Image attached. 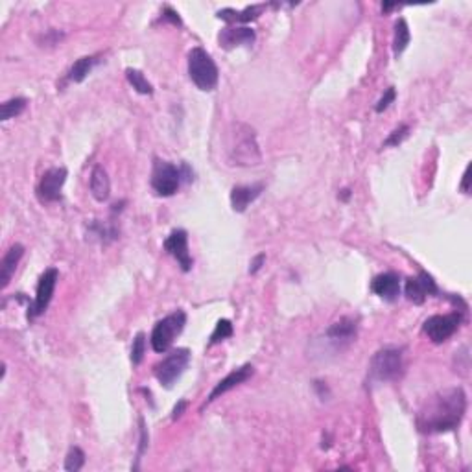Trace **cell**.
<instances>
[{
	"instance_id": "cell-1",
	"label": "cell",
	"mask_w": 472,
	"mask_h": 472,
	"mask_svg": "<svg viewBox=\"0 0 472 472\" xmlns=\"http://www.w3.org/2000/svg\"><path fill=\"white\" fill-rule=\"evenodd\" d=\"M467 411V397L462 388L439 391L425 402L417 413V426L422 434H443L456 430Z\"/></svg>"
},
{
	"instance_id": "cell-2",
	"label": "cell",
	"mask_w": 472,
	"mask_h": 472,
	"mask_svg": "<svg viewBox=\"0 0 472 472\" xmlns=\"http://www.w3.org/2000/svg\"><path fill=\"white\" fill-rule=\"evenodd\" d=\"M227 157L231 161V165L236 166L260 165V146L257 142V133L249 124H233L229 140H227Z\"/></svg>"
},
{
	"instance_id": "cell-3",
	"label": "cell",
	"mask_w": 472,
	"mask_h": 472,
	"mask_svg": "<svg viewBox=\"0 0 472 472\" xmlns=\"http://www.w3.org/2000/svg\"><path fill=\"white\" fill-rule=\"evenodd\" d=\"M189 76L200 91L209 93V91H214L218 85L220 71L209 52L196 47L189 52Z\"/></svg>"
},
{
	"instance_id": "cell-4",
	"label": "cell",
	"mask_w": 472,
	"mask_h": 472,
	"mask_svg": "<svg viewBox=\"0 0 472 472\" xmlns=\"http://www.w3.org/2000/svg\"><path fill=\"white\" fill-rule=\"evenodd\" d=\"M186 325V314L183 310H175V312L168 314L166 318H163L161 321H157L152 330V336H149V344H152V349L155 353H166L170 351V347L174 345L175 338L183 332Z\"/></svg>"
},
{
	"instance_id": "cell-5",
	"label": "cell",
	"mask_w": 472,
	"mask_h": 472,
	"mask_svg": "<svg viewBox=\"0 0 472 472\" xmlns=\"http://www.w3.org/2000/svg\"><path fill=\"white\" fill-rule=\"evenodd\" d=\"M404 371V360H402V349L397 347H384L376 351L371 358L369 375L376 382H391L401 378Z\"/></svg>"
},
{
	"instance_id": "cell-6",
	"label": "cell",
	"mask_w": 472,
	"mask_h": 472,
	"mask_svg": "<svg viewBox=\"0 0 472 472\" xmlns=\"http://www.w3.org/2000/svg\"><path fill=\"white\" fill-rule=\"evenodd\" d=\"M190 364L189 349H175L161 360L159 364L154 365V375L159 380L161 385L172 388L174 382L185 373L186 365Z\"/></svg>"
},
{
	"instance_id": "cell-7",
	"label": "cell",
	"mask_w": 472,
	"mask_h": 472,
	"mask_svg": "<svg viewBox=\"0 0 472 472\" xmlns=\"http://www.w3.org/2000/svg\"><path fill=\"white\" fill-rule=\"evenodd\" d=\"M181 170L172 163L166 161H155L154 172H152V186H154L155 194L163 196V198H170L177 192L181 185Z\"/></svg>"
},
{
	"instance_id": "cell-8",
	"label": "cell",
	"mask_w": 472,
	"mask_h": 472,
	"mask_svg": "<svg viewBox=\"0 0 472 472\" xmlns=\"http://www.w3.org/2000/svg\"><path fill=\"white\" fill-rule=\"evenodd\" d=\"M462 312L445 314V316H432L425 321V332L426 336L434 341V344H443L448 338L454 336L459 325H462Z\"/></svg>"
},
{
	"instance_id": "cell-9",
	"label": "cell",
	"mask_w": 472,
	"mask_h": 472,
	"mask_svg": "<svg viewBox=\"0 0 472 472\" xmlns=\"http://www.w3.org/2000/svg\"><path fill=\"white\" fill-rule=\"evenodd\" d=\"M57 279H59V272L56 267H48L47 272L43 273L39 283H37L36 299H34V303H31L30 310H28V319H34L47 312L52 295H54V290H56Z\"/></svg>"
},
{
	"instance_id": "cell-10",
	"label": "cell",
	"mask_w": 472,
	"mask_h": 472,
	"mask_svg": "<svg viewBox=\"0 0 472 472\" xmlns=\"http://www.w3.org/2000/svg\"><path fill=\"white\" fill-rule=\"evenodd\" d=\"M67 181V168H50L45 172L37 185V198L43 203H54L61 200V189Z\"/></svg>"
},
{
	"instance_id": "cell-11",
	"label": "cell",
	"mask_w": 472,
	"mask_h": 472,
	"mask_svg": "<svg viewBox=\"0 0 472 472\" xmlns=\"http://www.w3.org/2000/svg\"><path fill=\"white\" fill-rule=\"evenodd\" d=\"M165 249L168 255L177 260V264L181 266L183 272H190L192 270V257H190L189 251V235H186L185 229H174L170 233L168 238L165 240Z\"/></svg>"
},
{
	"instance_id": "cell-12",
	"label": "cell",
	"mask_w": 472,
	"mask_h": 472,
	"mask_svg": "<svg viewBox=\"0 0 472 472\" xmlns=\"http://www.w3.org/2000/svg\"><path fill=\"white\" fill-rule=\"evenodd\" d=\"M404 293H406V297L410 299L411 303L422 304L426 301V297L436 295L437 284H436V281L432 279V275H428L426 272H421L417 277H411L406 281Z\"/></svg>"
},
{
	"instance_id": "cell-13",
	"label": "cell",
	"mask_w": 472,
	"mask_h": 472,
	"mask_svg": "<svg viewBox=\"0 0 472 472\" xmlns=\"http://www.w3.org/2000/svg\"><path fill=\"white\" fill-rule=\"evenodd\" d=\"M371 290L373 293H376L380 299H384V301H397L399 295H401V279L399 275L393 272H385L376 275L373 281H371Z\"/></svg>"
},
{
	"instance_id": "cell-14",
	"label": "cell",
	"mask_w": 472,
	"mask_h": 472,
	"mask_svg": "<svg viewBox=\"0 0 472 472\" xmlns=\"http://www.w3.org/2000/svg\"><path fill=\"white\" fill-rule=\"evenodd\" d=\"M257 36H255V31L251 28H247V26H227L226 30L220 31V36H218V41L223 48L227 50H231L235 47H251L253 43H255Z\"/></svg>"
},
{
	"instance_id": "cell-15",
	"label": "cell",
	"mask_w": 472,
	"mask_h": 472,
	"mask_svg": "<svg viewBox=\"0 0 472 472\" xmlns=\"http://www.w3.org/2000/svg\"><path fill=\"white\" fill-rule=\"evenodd\" d=\"M253 373H255V371H253V365H249V364L242 365V367L235 369V371H233V373H229V375H227L226 378L220 380V382L216 384V388L211 391V395H209V401H207V402L216 401L218 397L223 395V393H227V391H231L233 388H236V385L244 384L246 380L251 378Z\"/></svg>"
},
{
	"instance_id": "cell-16",
	"label": "cell",
	"mask_w": 472,
	"mask_h": 472,
	"mask_svg": "<svg viewBox=\"0 0 472 472\" xmlns=\"http://www.w3.org/2000/svg\"><path fill=\"white\" fill-rule=\"evenodd\" d=\"M22 255H24V246H21V244H13V246L6 251L4 257H2V262H0V288H2V290L10 284L11 277H13V273H15Z\"/></svg>"
},
{
	"instance_id": "cell-17",
	"label": "cell",
	"mask_w": 472,
	"mask_h": 472,
	"mask_svg": "<svg viewBox=\"0 0 472 472\" xmlns=\"http://www.w3.org/2000/svg\"><path fill=\"white\" fill-rule=\"evenodd\" d=\"M262 190H264V185H240L235 186L231 190V205L233 211L236 212H244L247 207L251 205L253 201L257 200L258 196L262 194Z\"/></svg>"
},
{
	"instance_id": "cell-18",
	"label": "cell",
	"mask_w": 472,
	"mask_h": 472,
	"mask_svg": "<svg viewBox=\"0 0 472 472\" xmlns=\"http://www.w3.org/2000/svg\"><path fill=\"white\" fill-rule=\"evenodd\" d=\"M264 10V6H247L246 10L236 11L231 10V8H226V10L218 11V19L221 21L229 22L231 26H238V24H247V22L255 21L258 19Z\"/></svg>"
},
{
	"instance_id": "cell-19",
	"label": "cell",
	"mask_w": 472,
	"mask_h": 472,
	"mask_svg": "<svg viewBox=\"0 0 472 472\" xmlns=\"http://www.w3.org/2000/svg\"><path fill=\"white\" fill-rule=\"evenodd\" d=\"M91 194L96 201L103 203V201L109 200V194H111V181H109V175L105 172V168L100 165H96L91 172Z\"/></svg>"
},
{
	"instance_id": "cell-20",
	"label": "cell",
	"mask_w": 472,
	"mask_h": 472,
	"mask_svg": "<svg viewBox=\"0 0 472 472\" xmlns=\"http://www.w3.org/2000/svg\"><path fill=\"white\" fill-rule=\"evenodd\" d=\"M356 321L351 318H344L336 321L334 325H330L329 330H327V336H329L332 341H349L356 336Z\"/></svg>"
},
{
	"instance_id": "cell-21",
	"label": "cell",
	"mask_w": 472,
	"mask_h": 472,
	"mask_svg": "<svg viewBox=\"0 0 472 472\" xmlns=\"http://www.w3.org/2000/svg\"><path fill=\"white\" fill-rule=\"evenodd\" d=\"M94 63H96V57L94 56H85L80 57L74 65L68 71V82L72 83H82L85 78L89 76V72L93 71Z\"/></svg>"
},
{
	"instance_id": "cell-22",
	"label": "cell",
	"mask_w": 472,
	"mask_h": 472,
	"mask_svg": "<svg viewBox=\"0 0 472 472\" xmlns=\"http://www.w3.org/2000/svg\"><path fill=\"white\" fill-rule=\"evenodd\" d=\"M410 28H408V22L404 21V19H399V21L395 22V34H393V54H395L397 57L401 56L402 52L408 48V45H410Z\"/></svg>"
},
{
	"instance_id": "cell-23",
	"label": "cell",
	"mask_w": 472,
	"mask_h": 472,
	"mask_svg": "<svg viewBox=\"0 0 472 472\" xmlns=\"http://www.w3.org/2000/svg\"><path fill=\"white\" fill-rule=\"evenodd\" d=\"M28 105V100L26 98H11V100H6L2 105H0V120L6 122L10 118H15L22 113Z\"/></svg>"
},
{
	"instance_id": "cell-24",
	"label": "cell",
	"mask_w": 472,
	"mask_h": 472,
	"mask_svg": "<svg viewBox=\"0 0 472 472\" xmlns=\"http://www.w3.org/2000/svg\"><path fill=\"white\" fill-rule=\"evenodd\" d=\"M126 78L131 83V87L139 94H154L152 83L144 78V74L140 71H137V68H126Z\"/></svg>"
},
{
	"instance_id": "cell-25",
	"label": "cell",
	"mask_w": 472,
	"mask_h": 472,
	"mask_svg": "<svg viewBox=\"0 0 472 472\" xmlns=\"http://www.w3.org/2000/svg\"><path fill=\"white\" fill-rule=\"evenodd\" d=\"M83 465H85V452L80 447H72L65 457V471L78 472L82 471Z\"/></svg>"
},
{
	"instance_id": "cell-26",
	"label": "cell",
	"mask_w": 472,
	"mask_h": 472,
	"mask_svg": "<svg viewBox=\"0 0 472 472\" xmlns=\"http://www.w3.org/2000/svg\"><path fill=\"white\" fill-rule=\"evenodd\" d=\"M231 336H233V323L229 321V319H220V321L216 323V329L212 330L211 341H209V345L220 344V341H223V339H227V338H231Z\"/></svg>"
},
{
	"instance_id": "cell-27",
	"label": "cell",
	"mask_w": 472,
	"mask_h": 472,
	"mask_svg": "<svg viewBox=\"0 0 472 472\" xmlns=\"http://www.w3.org/2000/svg\"><path fill=\"white\" fill-rule=\"evenodd\" d=\"M144 353H146V336L139 332L135 336L133 347H131V362H133V365H139L142 362Z\"/></svg>"
},
{
	"instance_id": "cell-28",
	"label": "cell",
	"mask_w": 472,
	"mask_h": 472,
	"mask_svg": "<svg viewBox=\"0 0 472 472\" xmlns=\"http://www.w3.org/2000/svg\"><path fill=\"white\" fill-rule=\"evenodd\" d=\"M408 133H410V126L402 124V126H399V128L391 131L390 137L384 140V146L385 148H388V146H399V144L408 137Z\"/></svg>"
},
{
	"instance_id": "cell-29",
	"label": "cell",
	"mask_w": 472,
	"mask_h": 472,
	"mask_svg": "<svg viewBox=\"0 0 472 472\" xmlns=\"http://www.w3.org/2000/svg\"><path fill=\"white\" fill-rule=\"evenodd\" d=\"M395 98H397L395 87L388 89V91H385V93L382 94V98H380V100H378V103H376V105H375L376 113H384L385 109L390 108L391 103L395 102Z\"/></svg>"
},
{
	"instance_id": "cell-30",
	"label": "cell",
	"mask_w": 472,
	"mask_h": 472,
	"mask_svg": "<svg viewBox=\"0 0 472 472\" xmlns=\"http://www.w3.org/2000/svg\"><path fill=\"white\" fill-rule=\"evenodd\" d=\"M139 425H140V441H139V452H137V462H140V457H142V454L146 452V448H148V428H146V425H144V419L140 417L139 419Z\"/></svg>"
},
{
	"instance_id": "cell-31",
	"label": "cell",
	"mask_w": 472,
	"mask_h": 472,
	"mask_svg": "<svg viewBox=\"0 0 472 472\" xmlns=\"http://www.w3.org/2000/svg\"><path fill=\"white\" fill-rule=\"evenodd\" d=\"M163 19H165V21H170V22H172V24H177V26L181 24L179 13H177V11L172 10V8H168V6H166L165 11H163Z\"/></svg>"
},
{
	"instance_id": "cell-32",
	"label": "cell",
	"mask_w": 472,
	"mask_h": 472,
	"mask_svg": "<svg viewBox=\"0 0 472 472\" xmlns=\"http://www.w3.org/2000/svg\"><path fill=\"white\" fill-rule=\"evenodd\" d=\"M264 262H266V255H257V257L253 258L251 266H249V273H257Z\"/></svg>"
},
{
	"instance_id": "cell-33",
	"label": "cell",
	"mask_w": 472,
	"mask_h": 472,
	"mask_svg": "<svg viewBox=\"0 0 472 472\" xmlns=\"http://www.w3.org/2000/svg\"><path fill=\"white\" fill-rule=\"evenodd\" d=\"M186 408V401H179V404H175L174 408V415H172V421H177L181 415H183V411Z\"/></svg>"
},
{
	"instance_id": "cell-34",
	"label": "cell",
	"mask_w": 472,
	"mask_h": 472,
	"mask_svg": "<svg viewBox=\"0 0 472 472\" xmlns=\"http://www.w3.org/2000/svg\"><path fill=\"white\" fill-rule=\"evenodd\" d=\"M469 172H471V166H467V170H465V174H463V192H469Z\"/></svg>"
},
{
	"instance_id": "cell-35",
	"label": "cell",
	"mask_w": 472,
	"mask_h": 472,
	"mask_svg": "<svg viewBox=\"0 0 472 472\" xmlns=\"http://www.w3.org/2000/svg\"><path fill=\"white\" fill-rule=\"evenodd\" d=\"M397 8H401V4H388V2L382 4V11H384V13H390V11L397 10Z\"/></svg>"
},
{
	"instance_id": "cell-36",
	"label": "cell",
	"mask_w": 472,
	"mask_h": 472,
	"mask_svg": "<svg viewBox=\"0 0 472 472\" xmlns=\"http://www.w3.org/2000/svg\"><path fill=\"white\" fill-rule=\"evenodd\" d=\"M349 196H351V190H349V189L341 190V200L347 201V200H349Z\"/></svg>"
}]
</instances>
